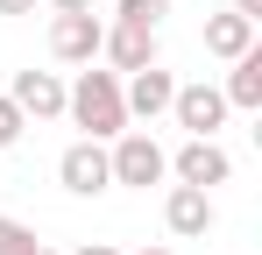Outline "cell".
Here are the masks:
<instances>
[{"mask_svg": "<svg viewBox=\"0 0 262 255\" xmlns=\"http://www.w3.org/2000/svg\"><path fill=\"white\" fill-rule=\"evenodd\" d=\"M64 114L85 128V142H114L128 135V99H121V71H78V85H64Z\"/></svg>", "mask_w": 262, "mask_h": 255, "instance_id": "cell-1", "label": "cell"}, {"mask_svg": "<svg viewBox=\"0 0 262 255\" xmlns=\"http://www.w3.org/2000/svg\"><path fill=\"white\" fill-rule=\"evenodd\" d=\"M106 170H114V184H128V192H149V184H163V177H170V149H163L149 128H128V135H114V149H106Z\"/></svg>", "mask_w": 262, "mask_h": 255, "instance_id": "cell-2", "label": "cell"}, {"mask_svg": "<svg viewBox=\"0 0 262 255\" xmlns=\"http://www.w3.org/2000/svg\"><path fill=\"white\" fill-rule=\"evenodd\" d=\"M57 184L71 192V199H99V192H114V170H106V142H71L64 156H57Z\"/></svg>", "mask_w": 262, "mask_h": 255, "instance_id": "cell-3", "label": "cell"}, {"mask_svg": "<svg viewBox=\"0 0 262 255\" xmlns=\"http://www.w3.org/2000/svg\"><path fill=\"white\" fill-rule=\"evenodd\" d=\"M163 227H170L177 241H206V234L220 227L213 192H199V184H170V192H163Z\"/></svg>", "mask_w": 262, "mask_h": 255, "instance_id": "cell-4", "label": "cell"}, {"mask_svg": "<svg viewBox=\"0 0 262 255\" xmlns=\"http://www.w3.org/2000/svg\"><path fill=\"white\" fill-rule=\"evenodd\" d=\"M170 121L184 128V135H199V142H213L220 128H227V99H220V85H177L170 92Z\"/></svg>", "mask_w": 262, "mask_h": 255, "instance_id": "cell-5", "label": "cell"}, {"mask_svg": "<svg viewBox=\"0 0 262 255\" xmlns=\"http://www.w3.org/2000/svg\"><path fill=\"white\" fill-rule=\"evenodd\" d=\"M170 177H177V184H199V192H213V184H227V177H234V156H227L220 142H199V135H184V149L170 156Z\"/></svg>", "mask_w": 262, "mask_h": 255, "instance_id": "cell-6", "label": "cell"}, {"mask_svg": "<svg viewBox=\"0 0 262 255\" xmlns=\"http://www.w3.org/2000/svg\"><path fill=\"white\" fill-rule=\"evenodd\" d=\"M99 36H106L99 14H50V57L57 64H92L99 57Z\"/></svg>", "mask_w": 262, "mask_h": 255, "instance_id": "cell-7", "label": "cell"}, {"mask_svg": "<svg viewBox=\"0 0 262 255\" xmlns=\"http://www.w3.org/2000/svg\"><path fill=\"white\" fill-rule=\"evenodd\" d=\"M99 57H106V71H149L156 64V29H128V22H106V36H99Z\"/></svg>", "mask_w": 262, "mask_h": 255, "instance_id": "cell-8", "label": "cell"}, {"mask_svg": "<svg viewBox=\"0 0 262 255\" xmlns=\"http://www.w3.org/2000/svg\"><path fill=\"white\" fill-rule=\"evenodd\" d=\"M7 99L21 107V121H57L64 114V78L57 71H14V85H7Z\"/></svg>", "mask_w": 262, "mask_h": 255, "instance_id": "cell-9", "label": "cell"}, {"mask_svg": "<svg viewBox=\"0 0 262 255\" xmlns=\"http://www.w3.org/2000/svg\"><path fill=\"white\" fill-rule=\"evenodd\" d=\"M170 92H177V78L163 71V64H149V71H128V78H121L128 121H156V114H170Z\"/></svg>", "mask_w": 262, "mask_h": 255, "instance_id": "cell-10", "label": "cell"}, {"mask_svg": "<svg viewBox=\"0 0 262 255\" xmlns=\"http://www.w3.org/2000/svg\"><path fill=\"white\" fill-rule=\"evenodd\" d=\"M227 114H262V50H241L227 64V85H220Z\"/></svg>", "mask_w": 262, "mask_h": 255, "instance_id": "cell-11", "label": "cell"}, {"mask_svg": "<svg viewBox=\"0 0 262 255\" xmlns=\"http://www.w3.org/2000/svg\"><path fill=\"white\" fill-rule=\"evenodd\" d=\"M241 50H255V22H248V14H234V7H220V14H206V57H220V64H234Z\"/></svg>", "mask_w": 262, "mask_h": 255, "instance_id": "cell-12", "label": "cell"}, {"mask_svg": "<svg viewBox=\"0 0 262 255\" xmlns=\"http://www.w3.org/2000/svg\"><path fill=\"white\" fill-rule=\"evenodd\" d=\"M163 14H170V0H121L114 7V22H128V29H163Z\"/></svg>", "mask_w": 262, "mask_h": 255, "instance_id": "cell-13", "label": "cell"}, {"mask_svg": "<svg viewBox=\"0 0 262 255\" xmlns=\"http://www.w3.org/2000/svg\"><path fill=\"white\" fill-rule=\"evenodd\" d=\"M43 241H36V227L29 220H14V213H0V255H36Z\"/></svg>", "mask_w": 262, "mask_h": 255, "instance_id": "cell-14", "label": "cell"}, {"mask_svg": "<svg viewBox=\"0 0 262 255\" xmlns=\"http://www.w3.org/2000/svg\"><path fill=\"white\" fill-rule=\"evenodd\" d=\"M21 135H29V121H21V107H14V99L0 92V149H14Z\"/></svg>", "mask_w": 262, "mask_h": 255, "instance_id": "cell-15", "label": "cell"}, {"mask_svg": "<svg viewBox=\"0 0 262 255\" xmlns=\"http://www.w3.org/2000/svg\"><path fill=\"white\" fill-rule=\"evenodd\" d=\"M57 14H99V0H50Z\"/></svg>", "mask_w": 262, "mask_h": 255, "instance_id": "cell-16", "label": "cell"}, {"mask_svg": "<svg viewBox=\"0 0 262 255\" xmlns=\"http://www.w3.org/2000/svg\"><path fill=\"white\" fill-rule=\"evenodd\" d=\"M0 14H36V0H0Z\"/></svg>", "mask_w": 262, "mask_h": 255, "instance_id": "cell-17", "label": "cell"}, {"mask_svg": "<svg viewBox=\"0 0 262 255\" xmlns=\"http://www.w3.org/2000/svg\"><path fill=\"white\" fill-rule=\"evenodd\" d=\"M234 14H248V22H262V0H234Z\"/></svg>", "mask_w": 262, "mask_h": 255, "instance_id": "cell-18", "label": "cell"}, {"mask_svg": "<svg viewBox=\"0 0 262 255\" xmlns=\"http://www.w3.org/2000/svg\"><path fill=\"white\" fill-rule=\"evenodd\" d=\"M78 255H121V248H114V241H85Z\"/></svg>", "mask_w": 262, "mask_h": 255, "instance_id": "cell-19", "label": "cell"}, {"mask_svg": "<svg viewBox=\"0 0 262 255\" xmlns=\"http://www.w3.org/2000/svg\"><path fill=\"white\" fill-rule=\"evenodd\" d=\"M142 255H170V248H142Z\"/></svg>", "mask_w": 262, "mask_h": 255, "instance_id": "cell-20", "label": "cell"}, {"mask_svg": "<svg viewBox=\"0 0 262 255\" xmlns=\"http://www.w3.org/2000/svg\"><path fill=\"white\" fill-rule=\"evenodd\" d=\"M36 255H57V248H36Z\"/></svg>", "mask_w": 262, "mask_h": 255, "instance_id": "cell-21", "label": "cell"}]
</instances>
